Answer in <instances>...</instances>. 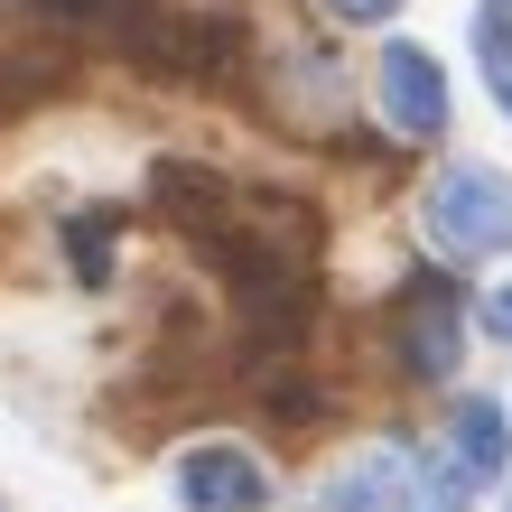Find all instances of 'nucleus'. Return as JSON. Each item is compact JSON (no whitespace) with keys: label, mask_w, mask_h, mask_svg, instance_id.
Returning a JSON list of instances; mask_svg holds the SVG:
<instances>
[{"label":"nucleus","mask_w":512,"mask_h":512,"mask_svg":"<svg viewBox=\"0 0 512 512\" xmlns=\"http://www.w3.org/2000/svg\"><path fill=\"white\" fill-rule=\"evenodd\" d=\"M475 56H485L494 94L512 103V0H485V19H475Z\"/></svg>","instance_id":"7"},{"label":"nucleus","mask_w":512,"mask_h":512,"mask_svg":"<svg viewBox=\"0 0 512 512\" xmlns=\"http://www.w3.org/2000/svg\"><path fill=\"white\" fill-rule=\"evenodd\" d=\"M485 326H494V336H503V345H512V280H503V289H494V298H485Z\"/></svg>","instance_id":"9"},{"label":"nucleus","mask_w":512,"mask_h":512,"mask_svg":"<svg viewBox=\"0 0 512 512\" xmlns=\"http://www.w3.org/2000/svg\"><path fill=\"white\" fill-rule=\"evenodd\" d=\"M457 280H410L401 289V354H410V373H457V354H466V336H457Z\"/></svg>","instance_id":"2"},{"label":"nucleus","mask_w":512,"mask_h":512,"mask_svg":"<svg viewBox=\"0 0 512 512\" xmlns=\"http://www.w3.org/2000/svg\"><path fill=\"white\" fill-rule=\"evenodd\" d=\"M503 503H512V494H503Z\"/></svg>","instance_id":"11"},{"label":"nucleus","mask_w":512,"mask_h":512,"mask_svg":"<svg viewBox=\"0 0 512 512\" xmlns=\"http://www.w3.org/2000/svg\"><path fill=\"white\" fill-rule=\"evenodd\" d=\"M457 466L475 475V485H503V475H512V438H503V410L494 401H466L457 410Z\"/></svg>","instance_id":"6"},{"label":"nucleus","mask_w":512,"mask_h":512,"mask_svg":"<svg viewBox=\"0 0 512 512\" xmlns=\"http://www.w3.org/2000/svg\"><path fill=\"white\" fill-rule=\"evenodd\" d=\"M336 512H419L410 447H373V457H354V475L336 485Z\"/></svg>","instance_id":"5"},{"label":"nucleus","mask_w":512,"mask_h":512,"mask_svg":"<svg viewBox=\"0 0 512 512\" xmlns=\"http://www.w3.org/2000/svg\"><path fill=\"white\" fill-rule=\"evenodd\" d=\"M326 10H336V19H391L401 0H326Z\"/></svg>","instance_id":"10"},{"label":"nucleus","mask_w":512,"mask_h":512,"mask_svg":"<svg viewBox=\"0 0 512 512\" xmlns=\"http://www.w3.org/2000/svg\"><path fill=\"white\" fill-rule=\"evenodd\" d=\"M429 233L447 252H512V187L485 168H447L429 187Z\"/></svg>","instance_id":"1"},{"label":"nucleus","mask_w":512,"mask_h":512,"mask_svg":"<svg viewBox=\"0 0 512 512\" xmlns=\"http://www.w3.org/2000/svg\"><path fill=\"white\" fill-rule=\"evenodd\" d=\"M382 112L401 131H447V75L419 47H382Z\"/></svg>","instance_id":"4"},{"label":"nucleus","mask_w":512,"mask_h":512,"mask_svg":"<svg viewBox=\"0 0 512 512\" xmlns=\"http://www.w3.org/2000/svg\"><path fill=\"white\" fill-rule=\"evenodd\" d=\"M177 485H187V512H261L270 485L243 447H187V466H177Z\"/></svg>","instance_id":"3"},{"label":"nucleus","mask_w":512,"mask_h":512,"mask_svg":"<svg viewBox=\"0 0 512 512\" xmlns=\"http://www.w3.org/2000/svg\"><path fill=\"white\" fill-rule=\"evenodd\" d=\"M47 19H131L140 0H38Z\"/></svg>","instance_id":"8"}]
</instances>
